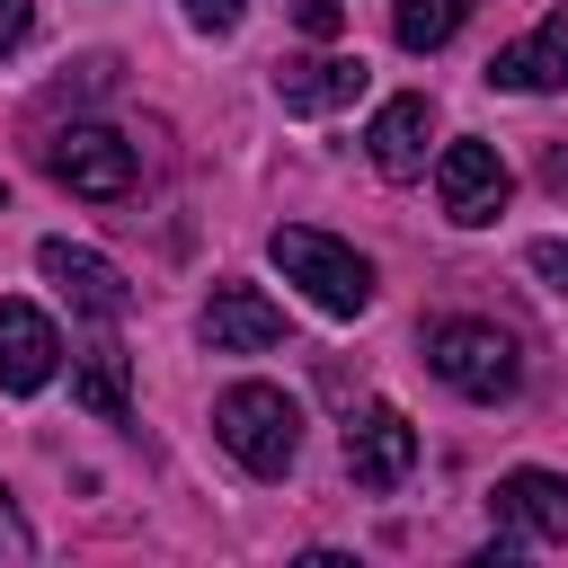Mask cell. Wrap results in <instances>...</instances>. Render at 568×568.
Returning <instances> with one entry per match:
<instances>
[{
	"mask_svg": "<svg viewBox=\"0 0 568 568\" xmlns=\"http://www.w3.org/2000/svg\"><path fill=\"white\" fill-rule=\"evenodd\" d=\"M213 435H222V453H231L248 479H284L293 453H302V408H293L275 382H231V390L213 399Z\"/></svg>",
	"mask_w": 568,
	"mask_h": 568,
	"instance_id": "6da1fadb",
	"label": "cell"
},
{
	"mask_svg": "<svg viewBox=\"0 0 568 568\" xmlns=\"http://www.w3.org/2000/svg\"><path fill=\"white\" fill-rule=\"evenodd\" d=\"M62 364V337L36 302H0V390H44Z\"/></svg>",
	"mask_w": 568,
	"mask_h": 568,
	"instance_id": "7c38bea8",
	"label": "cell"
},
{
	"mask_svg": "<svg viewBox=\"0 0 568 568\" xmlns=\"http://www.w3.org/2000/svg\"><path fill=\"white\" fill-rule=\"evenodd\" d=\"M550 186H559V195H568V151H550Z\"/></svg>",
	"mask_w": 568,
	"mask_h": 568,
	"instance_id": "44dd1931",
	"label": "cell"
},
{
	"mask_svg": "<svg viewBox=\"0 0 568 568\" xmlns=\"http://www.w3.org/2000/svg\"><path fill=\"white\" fill-rule=\"evenodd\" d=\"M408 470H417V426H408L390 399H382V408H364V417L346 426V479L382 497V488H399Z\"/></svg>",
	"mask_w": 568,
	"mask_h": 568,
	"instance_id": "52a82bcc",
	"label": "cell"
},
{
	"mask_svg": "<svg viewBox=\"0 0 568 568\" xmlns=\"http://www.w3.org/2000/svg\"><path fill=\"white\" fill-rule=\"evenodd\" d=\"M462 18H470V0H399V9H390V36H399L408 53H435V44L462 36Z\"/></svg>",
	"mask_w": 568,
	"mask_h": 568,
	"instance_id": "9a60e30c",
	"label": "cell"
},
{
	"mask_svg": "<svg viewBox=\"0 0 568 568\" xmlns=\"http://www.w3.org/2000/svg\"><path fill=\"white\" fill-rule=\"evenodd\" d=\"M426 373L462 399H515L524 355L497 320H426Z\"/></svg>",
	"mask_w": 568,
	"mask_h": 568,
	"instance_id": "7a4b0ae2",
	"label": "cell"
},
{
	"mask_svg": "<svg viewBox=\"0 0 568 568\" xmlns=\"http://www.w3.org/2000/svg\"><path fill=\"white\" fill-rule=\"evenodd\" d=\"M44 169H53L71 195H89V204H124V195H133V142H124L115 124H62V133L44 142Z\"/></svg>",
	"mask_w": 568,
	"mask_h": 568,
	"instance_id": "277c9868",
	"label": "cell"
},
{
	"mask_svg": "<svg viewBox=\"0 0 568 568\" xmlns=\"http://www.w3.org/2000/svg\"><path fill=\"white\" fill-rule=\"evenodd\" d=\"M426 142H435V106L408 89V98H390L373 124H364V151H373V169L382 178H417L426 169Z\"/></svg>",
	"mask_w": 568,
	"mask_h": 568,
	"instance_id": "4fadbf2b",
	"label": "cell"
},
{
	"mask_svg": "<svg viewBox=\"0 0 568 568\" xmlns=\"http://www.w3.org/2000/svg\"><path fill=\"white\" fill-rule=\"evenodd\" d=\"M27 27H36V0H0V53H18Z\"/></svg>",
	"mask_w": 568,
	"mask_h": 568,
	"instance_id": "ffe728a7",
	"label": "cell"
},
{
	"mask_svg": "<svg viewBox=\"0 0 568 568\" xmlns=\"http://www.w3.org/2000/svg\"><path fill=\"white\" fill-rule=\"evenodd\" d=\"M488 515H497V541H568V479L559 470H506L488 488Z\"/></svg>",
	"mask_w": 568,
	"mask_h": 568,
	"instance_id": "8992f818",
	"label": "cell"
},
{
	"mask_svg": "<svg viewBox=\"0 0 568 568\" xmlns=\"http://www.w3.org/2000/svg\"><path fill=\"white\" fill-rule=\"evenodd\" d=\"M435 195H444V213H453L462 231H479V222H497V213H506L515 178H506L497 142L462 133V142H444V151H435Z\"/></svg>",
	"mask_w": 568,
	"mask_h": 568,
	"instance_id": "5b68a950",
	"label": "cell"
},
{
	"mask_svg": "<svg viewBox=\"0 0 568 568\" xmlns=\"http://www.w3.org/2000/svg\"><path fill=\"white\" fill-rule=\"evenodd\" d=\"M293 18H302V36H311V44H337V27H346V9H337V0H293Z\"/></svg>",
	"mask_w": 568,
	"mask_h": 568,
	"instance_id": "2e32d148",
	"label": "cell"
},
{
	"mask_svg": "<svg viewBox=\"0 0 568 568\" xmlns=\"http://www.w3.org/2000/svg\"><path fill=\"white\" fill-rule=\"evenodd\" d=\"M266 257H275V266H284V284H302L328 320H355V311L373 302V266H364L346 240L311 231V222H284V231L266 240Z\"/></svg>",
	"mask_w": 568,
	"mask_h": 568,
	"instance_id": "3957f363",
	"label": "cell"
},
{
	"mask_svg": "<svg viewBox=\"0 0 568 568\" xmlns=\"http://www.w3.org/2000/svg\"><path fill=\"white\" fill-rule=\"evenodd\" d=\"M275 337H284V311L257 284H213V302H204V346L213 355H257Z\"/></svg>",
	"mask_w": 568,
	"mask_h": 568,
	"instance_id": "8fae6325",
	"label": "cell"
},
{
	"mask_svg": "<svg viewBox=\"0 0 568 568\" xmlns=\"http://www.w3.org/2000/svg\"><path fill=\"white\" fill-rule=\"evenodd\" d=\"M532 275H541L550 293H568V240H532Z\"/></svg>",
	"mask_w": 568,
	"mask_h": 568,
	"instance_id": "e0dca14e",
	"label": "cell"
},
{
	"mask_svg": "<svg viewBox=\"0 0 568 568\" xmlns=\"http://www.w3.org/2000/svg\"><path fill=\"white\" fill-rule=\"evenodd\" d=\"M488 89H524V98L568 89V9H550L524 44H497L488 53Z\"/></svg>",
	"mask_w": 568,
	"mask_h": 568,
	"instance_id": "9c48e42d",
	"label": "cell"
},
{
	"mask_svg": "<svg viewBox=\"0 0 568 568\" xmlns=\"http://www.w3.org/2000/svg\"><path fill=\"white\" fill-rule=\"evenodd\" d=\"M36 550V532H27V515L9 506V488H0V559H27Z\"/></svg>",
	"mask_w": 568,
	"mask_h": 568,
	"instance_id": "ac0fdd59",
	"label": "cell"
},
{
	"mask_svg": "<svg viewBox=\"0 0 568 568\" xmlns=\"http://www.w3.org/2000/svg\"><path fill=\"white\" fill-rule=\"evenodd\" d=\"M71 399H80L89 417H106V426L133 408V390H124V346H115V337H89V346L71 355Z\"/></svg>",
	"mask_w": 568,
	"mask_h": 568,
	"instance_id": "5bb4252c",
	"label": "cell"
},
{
	"mask_svg": "<svg viewBox=\"0 0 568 568\" xmlns=\"http://www.w3.org/2000/svg\"><path fill=\"white\" fill-rule=\"evenodd\" d=\"M0 204H9V186H0Z\"/></svg>",
	"mask_w": 568,
	"mask_h": 568,
	"instance_id": "7402d4cb",
	"label": "cell"
},
{
	"mask_svg": "<svg viewBox=\"0 0 568 568\" xmlns=\"http://www.w3.org/2000/svg\"><path fill=\"white\" fill-rule=\"evenodd\" d=\"M36 266H44V275H53L62 293H71V311H89V320H124V311H133V284H124V275H115V266H106L98 248L44 240V248H36Z\"/></svg>",
	"mask_w": 568,
	"mask_h": 568,
	"instance_id": "30bf717a",
	"label": "cell"
},
{
	"mask_svg": "<svg viewBox=\"0 0 568 568\" xmlns=\"http://www.w3.org/2000/svg\"><path fill=\"white\" fill-rule=\"evenodd\" d=\"M240 9H248V0H186V18H195L204 36H231V27H240Z\"/></svg>",
	"mask_w": 568,
	"mask_h": 568,
	"instance_id": "d6986e66",
	"label": "cell"
},
{
	"mask_svg": "<svg viewBox=\"0 0 568 568\" xmlns=\"http://www.w3.org/2000/svg\"><path fill=\"white\" fill-rule=\"evenodd\" d=\"M364 53H293V62H275V98L293 106V115H337V106H355L364 98Z\"/></svg>",
	"mask_w": 568,
	"mask_h": 568,
	"instance_id": "ba28073f",
	"label": "cell"
}]
</instances>
